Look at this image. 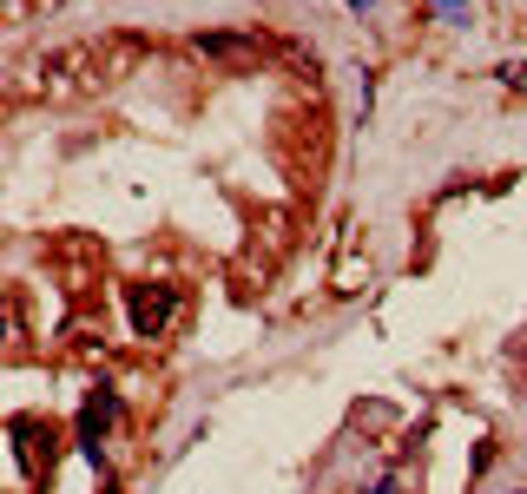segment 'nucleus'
Returning a JSON list of instances; mask_svg holds the SVG:
<instances>
[{"instance_id": "1", "label": "nucleus", "mask_w": 527, "mask_h": 494, "mask_svg": "<svg viewBox=\"0 0 527 494\" xmlns=\"http://www.w3.org/2000/svg\"><path fill=\"white\" fill-rule=\"evenodd\" d=\"M139 60H145V40H132V33L73 40V47H60V53L40 60V93H53V99L99 93V86H119L126 73H139Z\"/></svg>"}, {"instance_id": "2", "label": "nucleus", "mask_w": 527, "mask_h": 494, "mask_svg": "<svg viewBox=\"0 0 527 494\" xmlns=\"http://www.w3.org/2000/svg\"><path fill=\"white\" fill-rule=\"evenodd\" d=\"M126 310H132V330H139V336H165L172 317H178V290L172 284H132Z\"/></svg>"}, {"instance_id": "3", "label": "nucleus", "mask_w": 527, "mask_h": 494, "mask_svg": "<svg viewBox=\"0 0 527 494\" xmlns=\"http://www.w3.org/2000/svg\"><path fill=\"white\" fill-rule=\"evenodd\" d=\"M192 53L211 60V66H224V73H251V66L264 60V40H257V33H198Z\"/></svg>"}, {"instance_id": "4", "label": "nucleus", "mask_w": 527, "mask_h": 494, "mask_svg": "<svg viewBox=\"0 0 527 494\" xmlns=\"http://www.w3.org/2000/svg\"><path fill=\"white\" fill-rule=\"evenodd\" d=\"M112 415H119V402H112V389H93L86 396V409H80V442L99 455V435L112 429Z\"/></svg>"}, {"instance_id": "5", "label": "nucleus", "mask_w": 527, "mask_h": 494, "mask_svg": "<svg viewBox=\"0 0 527 494\" xmlns=\"http://www.w3.org/2000/svg\"><path fill=\"white\" fill-rule=\"evenodd\" d=\"M501 86H508V93H521V99H527V60H508V66H501Z\"/></svg>"}, {"instance_id": "6", "label": "nucleus", "mask_w": 527, "mask_h": 494, "mask_svg": "<svg viewBox=\"0 0 527 494\" xmlns=\"http://www.w3.org/2000/svg\"><path fill=\"white\" fill-rule=\"evenodd\" d=\"M350 7H356V14H363V7H376V0H350Z\"/></svg>"}]
</instances>
